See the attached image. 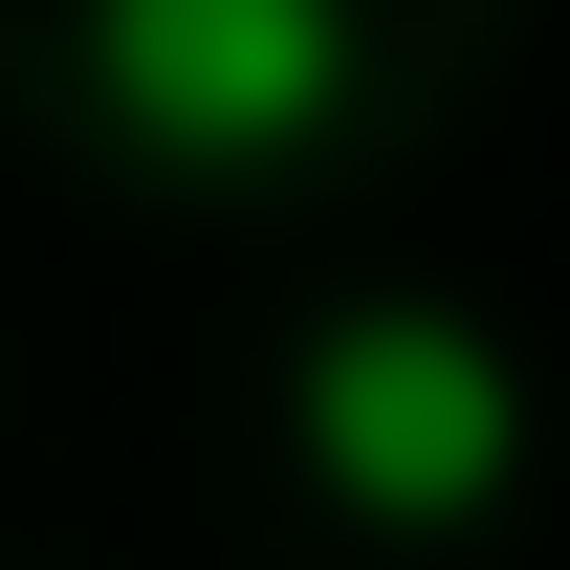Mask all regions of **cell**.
<instances>
[{"mask_svg": "<svg viewBox=\"0 0 570 570\" xmlns=\"http://www.w3.org/2000/svg\"><path fill=\"white\" fill-rule=\"evenodd\" d=\"M285 439H307V483L352 504L373 549H439V527H483V504L527 483V373H504L483 307L373 285V307H330V330L285 352Z\"/></svg>", "mask_w": 570, "mask_h": 570, "instance_id": "cell-1", "label": "cell"}, {"mask_svg": "<svg viewBox=\"0 0 570 570\" xmlns=\"http://www.w3.org/2000/svg\"><path fill=\"white\" fill-rule=\"evenodd\" d=\"M373 88L352 0H88V110L110 154H154L176 198H242V176H307Z\"/></svg>", "mask_w": 570, "mask_h": 570, "instance_id": "cell-2", "label": "cell"}]
</instances>
